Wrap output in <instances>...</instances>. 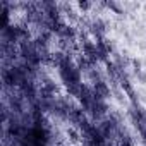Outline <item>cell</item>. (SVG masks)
I'll list each match as a JSON object with an SVG mask.
<instances>
[{"instance_id":"cell-1","label":"cell","mask_w":146,"mask_h":146,"mask_svg":"<svg viewBox=\"0 0 146 146\" xmlns=\"http://www.w3.org/2000/svg\"><path fill=\"white\" fill-rule=\"evenodd\" d=\"M79 7H81V9H88V7H90V5H88V4H86V2H79Z\"/></svg>"}]
</instances>
